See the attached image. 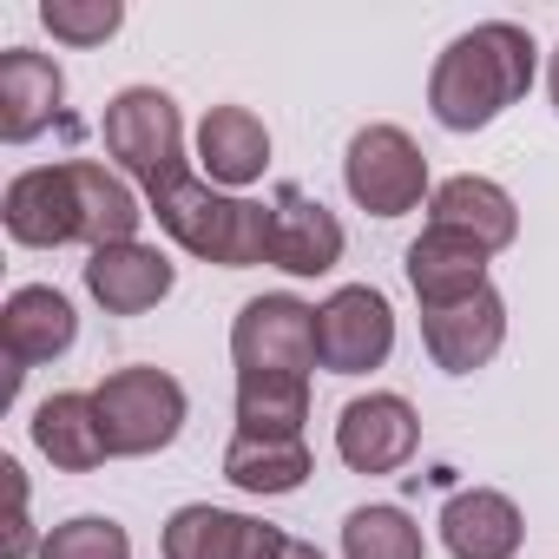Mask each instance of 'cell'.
<instances>
[{
  "label": "cell",
  "instance_id": "cell-1",
  "mask_svg": "<svg viewBox=\"0 0 559 559\" xmlns=\"http://www.w3.org/2000/svg\"><path fill=\"white\" fill-rule=\"evenodd\" d=\"M533 73H539L533 34L513 21H480L441 47L435 73H428V112L448 132H480L533 93Z\"/></svg>",
  "mask_w": 559,
  "mask_h": 559
},
{
  "label": "cell",
  "instance_id": "cell-2",
  "mask_svg": "<svg viewBox=\"0 0 559 559\" xmlns=\"http://www.w3.org/2000/svg\"><path fill=\"white\" fill-rule=\"evenodd\" d=\"M145 211L198 263H217V270H257V263H270V204L217 191L198 165H178L158 185H145Z\"/></svg>",
  "mask_w": 559,
  "mask_h": 559
},
{
  "label": "cell",
  "instance_id": "cell-3",
  "mask_svg": "<svg viewBox=\"0 0 559 559\" xmlns=\"http://www.w3.org/2000/svg\"><path fill=\"white\" fill-rule=\"evenodd\" d=\"M99 428H106V448L119 461H145V454H165L178 435H185V415H191V395L171 369H152V362H126L112 369L99 389Z\"/></svg>",
  "mask_w": 559,
  "mask_h": 559
},
{
  "label": "cell",
  "instance_id": "cell-4",
  "mask_svg": "<svg viewBox=\"0 0 559 559\" xmlns=\"http://www.w3.org/2000/svg\"><path fill=\"white\" fill-rule=\"evenodd\" d=\"M343 185L349 198L369 211V217H408L435 198V178H428V152L402 132V126H362L343 152Z\"/></svg>",
  "mask_w": 559,
  "mask_h": 559
},
{
  "label": "cell",
  "instance_id": "cell-5",
  "mask_svg": "<svg viewBox=\"0 0 559 559\" xmlns=\"http://www.w3.org/2000/svg\"><path fill=\"white\" fill-rule=\"evenodd\" d=\"M99 139L106 152L119 158V171H132L139 185H158L165 171L191 165L185 158V119H178V99L158 93V86H126L106 99V119H99Z\"/></svg>",
  "mask_w": 559,
  "mask_h": 559
},
{
  "label": "cell",
  "instance_id": "cell-6",
  "mask_svg": "<svg viewBox=\"0 0 559 559\" xmlns=\"http://www.w3.org/2000/svg\"><path fill=\"white\" fill-rule=\"evenodd\" d=\"M230 362L237 376H310L317 369V304L290 290L250 297L230 323Z\"/></svg>",
  "mask_w": 559,
  "mask_h": 559
},
{
  "label": "cell",
  "instance_id": "cell-7",
  "mask_svg": "<svg viewBox=\"0 0 559 559\" xmlns=\"http://www.w3.org/2000/svg\"><path fill=\"white\" fill-rule=\"evenodd\" d=\"M395 349V310L376 284H343L317 304V369L369 376Z\"/></svg>",
  "mask_w": 559,
  "mask_h": 559
},
{
  "label": "cell",
  "instance_id": "cell-8",
  "mask_svg": "<svg viewBox=\"0 0 559 559\" xmlns=\"http://www.w3.org/2000/svg\"><path fill=\"white\" fill-rule=\"evenodd\" d=\"M415 448H421V415L395 389H369L336 415V454L356 474H395L415 461Z\"/></svg>",
  "mask_w": 559,
  "mask_h": 559
},
{
  "label": "cell",
  "instance_id": "cell-9",
  "mask_svg": "<svg viewBox=\"0 0 559 559\" xmlns=\"http://www.w3.org/2000/svg\"><path fill=\"white\" fill-rule=\"evenodd\" d=\"M284 546H290L284 526L230 513V507H211V500L178 507L165 520V533H158L165 559H284Z\"/></svg>",
  "mask_w": 559,
  "mask_h": 559
},
{
  "label": "cell",
  "instance_id": "cell-10",
  "mask_svg": "<svg viewBox=\"0 0 559 559\" xmlns=\"http://www.w3.org/2000/svg\"><path fill=\"white\" fill-rule=\"evenodd\" d=\"M80 343V317H73V297L53 290V284H21L8 304H0V349L14 362V382L27 369H47L60 362L67 349Z\"/></svg>",
  "mask_w": 559,
  "mask_h": 559
},
{
  "label": "cell",
  "instance_id": "cell-11",
  "mask_svg": "<svg viewBox=\"0 0 559 559\" xmlns=\"http://www.w3.org/2000/svg\"><path fill=\"white\" fill-rule=\"evenodd\" d=\"M0 224H8L14 243L27 250H60L80 243V198H73V171L67 165H34L8 178V198H0Z\"/></svg>",
  "mask_w": 559,
  "mask_h": 559
},
{
  "label": "cell",
  "instance_id": "cell-12",
  "mask_svg": "<svg viewBox=\"0 0 559 559\" xmlns=\"http://www.w3.org/2000/svg\"><path fill=\"white\" fill-rule=\"evenodd\" d=\"M178 284V263L158 250V243H106V250H86V297L106 310V317H145L171 297Z\"/></svg>",
  "mask_w": 559,
  "mask_h": 559
},
{
  "label": "cell",
  "instance_id": "cell-13",
  "mask_svg": "<svg viewBox=\"0 0 559 559\" xmlns=\"http://www.w3.org/2000/svg\"><path fill=\"white\" fill-rule=\"evenodd\" d=\"M343 224L323 198H310L304 185H284L270 204V263L284 276H330L343 263Z\"/></svg>",
  "mask_w": 559,
  "mask_h": 559
},
{
  "label": "cell",
  "instance_id": "cell-14",
  "mask_svg": "<svg viewBox=\"0 0 559 559\" xmlns=\"http://www.w3.org/2000/svg\"><path fill=\"white\" fill-rule=\"evenodd\" d=\"M402 270H408V290H415L421 310H448V304H467V297L487 290V250L474 237L448 230V224H421Z\"/></svg>",
  "mask_w": 559,
  "mask_h": 559
},
{
  "label": "cell",
  "instance_id": "cell-15",
  "mask_svg": "<svg viewBox=\"0 0 559 559\" xmlns=\"http://www.w3.org/2000/svg\"><path fill=\"white\" fill-rule=\"evenodd\" d=\"M421 343H428L435 369H448V376H474V369H487V362L500 356V343H507V297L487 284V290L467 297V304L421 310Z\"/></svg>",
  "mask_w": 559,
  "mask_h": 559
},
{
  "label": "cell",
  "instance_id": "cell-16",
  "mask_svg": "<svg viewBox=\"0 0 559 559\" xmlns=\"http://www.w3.org/2000/svg\"><path fill=\"white\" fill-rule=\"evenodd\" d=\"M60 99H67L60 60H47L34 47H8V53H0V139H8V145L40 139L60 119Z\"/></svg>",
  "mask_w": 559,
  "mask_h": 559
},
{
  "label": "cell",
  "instance_id": "cell-17",
  "mask_svg": "<svg viewBox=\"0 0 559 559\" xmlns=\"http://www.w3.org/2000/svg\"><path fill=\"white\" fill-rule=\"evenodd\" d=\"M441 546L454 559H513L526 539V513L500 493V487H461L441 507Z\"/></svg>",
  "mask_w": 559,
  "mask_h": 559
},
{
  "label": "cell",
  "instance_id": "cell-18",
  "mask_svg": "<svg viewBox=\"0 0 559 559\" xmlns=\"http://www.w3.org/2000/svg\"><path fill=\"white\" fill-rule=\"evenodd\" d=\"M198 171L217 191L243 198V185H257L270 171V126L250 106H211L198 126Z\"/></svg>",
  "mask_w": 559,
  "mask_h": 559
},
{
  "label": "cell",
  "instance_id": "cell-19",
  "mask_svg": "<svg viewBox=\"0 0 559 559\" xmlns=\"http://www.w3.org/2000/svg\"><path fill=\"white\" fill-rule=\"evenodd\" d=\"M428 224H448V230L474 237V243L493 257V250H507V243L520 237V204H513L507 185L461 171V178H441V185H435V198H428Z\"/></svg>",
  "mask_w": 559,
  "mask_h": 559
},
{
  "label": "cell",
  "instance_id": "cell-20",
  "mask_svg": "<svg viewBox=\"0 0 559 559\" xmlns=\"http://www.w3.org/2000/svg\"><path fill=\"white\" fill-rule=\"evenodd\" d=\"M34 448L60 467V474H93L112 461L106 428H99V402L86 389H60L34 408Z\"/></svg>",
  "mask_w": 559,
  "mask_h": 559
},
{
  "label": "cell",
  "instance_id": "cell-21",
  "mask_svg": "<svg viewBox=\"0 0 559 559\" xmlns=\"http://www.w3.org/2000/svg\"><path fill=\"white\" fill-rule=\"evenodd\" d=\"M67 171H73V198H80V243H86V250L139 243V224L152 217V211L139 204V191H132L119 171H106L99 158H67Z\"/></svg>",
  "mask_w": 559,
  "mask_h": 559
},
{
  "label": "cell",
  "instance_id": "cell-22",
  "mask_svg": "<svg viewBox=\"0 0 559 559\" xmlns=\"http://www.w3.org/2000/svg\"><path fill=\"white\" fill-rule=\"evenodd\" d=\"M310 474H317V461H310V441H304V435H290V441L230 435V448H224V480H230L237 493H257V500L297 493Z\"/></svg>",
  "mask_w": 559,
  "mask_h": 559
},
{
  "label": "cell",
  "instance_id": "cell-23",
  "mask_svg": "<svg viewBox=\"0 0 559 559\" xmlns=\"http://www.w3.org/2000/svg\"><path fill=\"white\" fill-rule=\"evenodd\" d=\"M310 421V376H237V435L290 441Z\"/></svg>",
  "mask_w": 559,
  "mask_h": 559
},
{
  "label": "cell",
  "instance_id": "cell-24",
  "mask_svg": "<svg viewBox=\"0 0 559 559\" xmlns=\"http://www.w3.org/2000/svg\"><path fill=\"white\" fill-rule=\"evenodd\" d=\"M343 559H428V539L402 507L376 500L343 520Z\"/></svg>",
  "mask_w": 559,
  "mask_h": 559
},
{
  "label": "cell",
  "instance_id": "cell-25",
  "mask_svg": "<svg viewBox=\"0 0 559 559\" xmlns=\"http://www.w3.org/2000/svg\"><path fill=\"white\" fill-rule=\"evenodd\" d=\"M40 559H132V533L112 513H73L40 539Z\"/></svg>",
  "mask_w": 559,
  "mask_h": 559
},
{
  "label": "cell",
  "instance_id": "cell-26",
  "mask_svg": "<svg viewBox=\"0 0 559 559\" xmlns=\"http://www.w3.org/2000/svg\"><path fill=\"white\" fill-rule=\"evenodd\" d=\"M40 27L67 47H106L126 27L119 0H40Z\"/></svg>",
  "mask_w": 559,
  "mask_h": 559
},
{
  "label": "cell",
  "instance_id": "cell-27",
  "mask_svg": "<svg viewBox=\"0 0 559 559\" xmlns=\"http://www.w3.org/2000/svg\"><path fill=\"white\" fill-rule=\"evenodd\" d=\"M0 474H8V487H14V526H8L0 559H34L40 539H34V520H27V474H21V461H0Z\"/></svg>",
  "mask_w": 559,
  "mask_h": 559
},
{
  "label": "cell",
  "instance_id": "cell-28",
  "mask_svg": "<svg viewBox=\"0 0 559 559\" xmlns=\"http://www.w3.org/2000/svg\"><path fill=\"white\" fill-rule=\"evenodd\" d=\"M546 93H552V112H559V47H552V60H546Z\"/></svg>",
  "mask_w": 559,
  "mask_h": 559
},
{
  "label": "cell",
  "instance_id": "cell-29",
  "mask_svg": "<svg viewBox=\"0 0 559 559\" xmlns=\"http://www.w3.org/2000/svg\"><path fill=\"white\" fill-rule=\"evenodd\" d=\"M284 559H323V552H317L310 539H290V546H284Z\"/></svg>",
  "mask_w": 559,
  "mask_h": 559
}]
</instances>
